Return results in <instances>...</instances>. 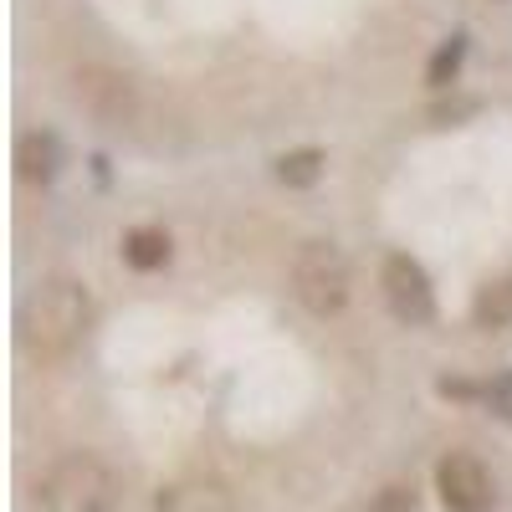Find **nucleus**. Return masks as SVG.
Masks as SVG:
<instances>
[{
  "mask_svg": "<svg viewBox=\"0 0 512 512\" xmlns=\"http://www.w3.org/2000/svg\"><path fill=\"white\" fill-rule=\"evenodd\" d=\"M436 487L446 512H492V477L472 451H451L436 466Z\"/></svg>",
  "mask_w": 512,
  "mask_h": 512,
  "instance_id": "nucleus-6",
  "label": "nucleus"
},
{
  "mask_svg": "<svg viewBox=\"0 0 512 512\" xmlns=\"http://www.w3.org/2000/svg\"><path fill=\"white\" fill-rule=\"evenodd\" d=\"M123 262L134 267V272H154L169 262V236L154 231V226H139V231H128L123 236Z\"/></svg>",
  "mask_w": 512,
  "mask_h": 512,
  "instance_id": "nucleus-9",
  "label": "nucleus"
},
{
  "mask_svg": "<svg viewBox=\"0 0 512 512\" xmlns=\"http://www.w3.org/2000/svg\"><path fill=\"white\" fill-rule=\"evenodd\" d=\"M379 287H384V303L400 323H431L436 318V287L425 277V267L405 251H390L379 267Z\"/></svg>",
  "mask_w": 512,
  "mask_h": 512,
  "instance_id": "nucleus-5",
  "label": "nucleus"
},
{
  "mask_svg": "<svg viewBox=\"0 0 512 512\" xmlns=\"http://www.w3.org/2000/svg\"><path fill=\"white\" fill-rule=\"evenodd\" d=\"M93 323V297L88 287H82L77 277H52L41 282L26 303H21V318H16V344L26 359L36 364H57L67 359L82 333H88Z\"/></svg>",
  "mask_w": 512,
  "mask_h": 512,
  "instance_id": "nucleus-1",
  "label": "nucleus"
},
{
  "mask_svg": "<svg viewBox=\"0 0 512 512\" xmlns=\"http://www.w3.org/2000/svg\"><path fill=\"white\" fill-rule=\"evenodd\" d=\"M154 512H236V497L216 477H185V482H169L159 492Z\"/></svg>",
  "mask_w": 512,
  "mask_h": 512,
  "instance_id": "nucleus-7",
  "label": "nucleus"
},
{
  "mask_svg": "<svg viewBox=\"0 0 512 512\" xmlns=\"http://www.w3.org/2000/svg\"><path fill=\"white\" fill-rule=\"evenodd\" d=\"M72 103L98 118V123H128L139 108V88H134V77L118 72V67H103V62H82L72 72Z\"/></svg>",
  "mask_w": 512,
  "mask_h": 512,
  "instance_id": "nucleus-4",
  "label": "nucleus"
},
{
  "mask_svg": "<svg viewBox=\"0 0 512 512\" xmlns=\"http://www.w3.org/2000/svg\"><path fill=\"white\" fill-rule=\"evenodd\" d=\"M57 159H62V149H57L52 134H21V144H16V169H21L26 180H52V175H57Z\"/></svg>",
  "mask_w": 512,
  "mask_h": 512,
  "instance_id": "nucleus-8",
  "label": "nucleus"
},
{
  "mask_svg": "<svg viewBox=\"0 0 512 512\" xmlns=\"http://www.w3.org/2000/svg\"><path fill=\"white\" fill-rule=\"evenodd\" d=\"M461 57H466V36H451L446 47L431 57V72H425V77H431V88H446V82L461 72Z\"/></svg>",
  "mask_w": 512,
  "mask_h": 512,
  "instance_id": "nucleus-12",
  "label": "nucleus"
},
{
  "mask_svg": "<svg viewBox=\"0 0 512 512\" xmlns=\"http://www.w3.org/2000/svg\"><path fill=\"white\" fill-rule=\"evenodd\" d=\"M292 292L313 318H328L349 303V256L333 241H303L292 256Z\"/></svg>",
  "mask_w": 512,
  "mask_h": 512,
  "instance_id": "nucleus-3",
  "label": "nucleus"
},
{
  "mask_svg": "<svg viewBox=\"0 0 512 512\" xmlns=\"http://www.w3.org/2000/svg\"><path fill=\"white\" fill-rule=\"evenodd\" d=\"M277 175H282V185H313L323 175V149H292V154H282Z\"/></svg>",
  "mask_w": 512,
  "mask_h": 512,
  "instance_id": "nucleus-11",
  "label": "nucleus"
},
{
  "mask_svg": "<svg viewBox=\"0 0 512 512\" xmlns=\"http://www.w3.org/2000/svg\"><path fill=\"white\" fill-rule=\"evenodd\" d=\"M41 512H108L118 502L113 466L93 451H67L52 461V472L36 487Z\"/></svg>",
  "mask_w": 512,
  "mask_h": 512,
  "instance_id": "nucleus-2",
  "label": "nucleus"
},
{
  "mask_svg": "<svg viewBox=\"0 0 512 512\" xmlns=\"http://www.w3.org/2000/svg\"><path fill=\"white\" fill-rule=\"evenodd\" d=\"M369 512H420V497H415V487L390 482V487H379V497H374Z\"/></svg>",
  "mask_w": 512,
  "mask_h": 512,
  "instance_id": "nucleus-13",
  "label": "nucleus"
},
{
  "mask_svg": "<svg viewBox=\"0 0 512 512\" xmlns=\"http://www.w3.org/2000/svg\"><path fill=\"white\" fill-rule=\"evenodd\" d=\"M472 313H477V323H482V328H502V323H512V277H507V282L482 287Z\"/></svg>",
  "mask_w": 512,
  "mask_h": 512,
  "instance_id": "nucleus-10",
  "label": "nucleus"
}]
</instances>
